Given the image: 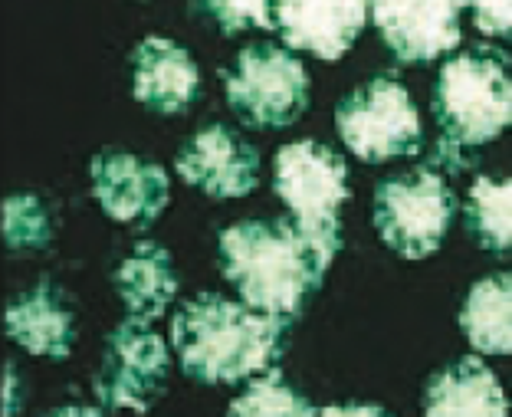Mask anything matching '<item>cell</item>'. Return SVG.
I'll list each match as a JSON object with an SVG mask.
<instances>
[{"mask_svg": "<svg viewBox=\"0 0 512 417\" xmlns=\"http://www.w3.org/2000/svg\"><path fill=\"white\" fill-rule=\"evenodd\" d=\"M342 250V230L319 234L293 217L237 220L220 230V273L256 312L293 322L306 299L319 293L335 253Z\"/></svg>", "mask_w": 512, "mask_h": 417, "instance_id": "1", "label": "cell"}, {"mask_svg": "<svg viewBox=\"0 0 512 417\" xmlns=\"http://www.w3.org/2000/svg\"><path fill=\"white\" fill-rule=\"evenodd\" d=\"M293 322L220 293H197L171 319L181 372L201 385H237L273 372Z\"/></svg>", "mask_w": 512, "mask_h": 417, "instance_id": "2", "label": "cell"}, {"mask_svg": "<svg viewBox=\"0 0 512 417\" xmlns=\"http://www.w3.org/2000/svg\"><path fill=\"white\" fill-rule=\"evenodd\" d=\"M434 119L450 145H486L512 125L509 53L496 46H473L440 66Z\"/></svg>", "mask_w": 512, "mask_h": 417, "instance_id": "3", "label": "cell"}, {"mask_svg": "<svg viewBox=\"0 0 512 417\" xmlns=\"http://www.w3.org/2000/svg\"><path fill=\"white\" fill-rule=\"evenodd\" d=\"M230 112L250 129L279 132L309 106V73L302 60L279 43H250L220 69Z\"/></svg>", "mask_w": 512, "mask_h": 417, "instance_id": "4", "label": "cell"}, {"mask_svg": "<svg viewBox=\"0 0 512 417\" xmlns=\"http://www.w3.org/2000/svg\"><path fill=\"white\" fill-rule=\"evenodd\" d=\"M335 132L348 152L368 165L417 155L424 145V125L411 92L398 79L381 73L348 92L335 106Z\"/></svg>", "mask_w": 512, "mask_h": 417, "instance_id": "5", "label": "cell"}, {"mask_svg": "<svg viewBox=\"0 0 512 417\" xmlns=\"http://www.w3.org/2000/svg\"><path fill=\"white\" fill-rule=\"evenodd\" d=\"M453 214L457 198L434 168H411L378 181L371 207L378 237L407 260L430 257L444 243Z\"/></svg>", "mask_w": 512, "mask_h": 417, "instance_id": "6", "label": "cell"}, {"mask_svg": "<svg viewBox=\"0 0 512 417\" xmlns=\"http://www.w3.org/2000/svg\"><path fill=\"white\" fill-rule=\"evenodd\" d=\"M171 358L165 339L148 319L128 316L106 335L102 358L92 378V395L109 411L145 414L165 395Z\"/></svg>", "mask_w": 512, "mask_h": 417, "instance_id": "7", "label": "cell"}, {"mask_svg": "<svg viewBox=\"0 0 512 417\" xmlns=\"http://www.w3.org/2000/svg\"><path fill=\"white\" fill-rule=\"evenodd\" d=\"M273 191L296 224L319 234L342 230L339 207L352 198L342 155L316 138L279 148L273 158Z\"/></svg>", "mask_w": 512, "mask_h": 417, "instance_id": "8", "label": "cell"}, {"mask_svg": "<svg viewBox=\"0 0 512 417\" xmlns=\"http://www.w3.org/2000/svg\"><path fill=\"white\" fill-rule=\"evenodd\" d=\"M174 171L207 198H247L260 184V152L224 122H211L178 148Z\"/></svg>", "mask_w": 512, "mask_h": 417, "instance_id": "9", "label": "cell"}, {"mask_svg": "<svg viewBox=\"0 0 512 417\" xmlns=\"http://www.w3.org/2000/svg\"><path fill=\"white\" fill-rule=\"evenodd\" d=\"M89 175L99 207L119 224L148 227L165 214L171 181L155 161L138 158L125 148H106L89 161Z\"/></svg>", "mask_w": 512, "mask_h": 417, "instance_id": "10", "label": "cell"}, {"mask_svg": "<svg viewBox=\"0 0 512 417\" xmlns=\"http://www.w3.org/2000/svg\"><path fill=\"white\" fill-rule=\"evenodd\" d=\"M460 14L463 4H404L384 0L371 4V20L381 33L384 46L401 63H430L460 46Z\"/></svg>", "mask_w": 512, "mask_h": 417, "instance_id": "11", "label": "cell"}, {"mask_svg": "<svg viewBox=\"0 0 512 417\" xmlns=\"http://www.w3.org/2000/svg\"><path fill=\"white\" fill-rule=\"evenodd\" d=\"M132 96L148 112L178 115L201 92V69L194 56L168 37H145L132 50Z\"/></svg>", "mask_w": 512, "mask_h": 417, "instance_id": "12", "label": "cell"}, {"mask_svg": "<svg viewBox=\"0 0 512 417\" xmlns=\"http://www.w3.org/2000/svg\"><path fill=\"white\" fill-rule=\"evenodd\" d=\"M368 10L362 0H339V4H302V0H279L276 30L289 50L316 53L319 60H339L358 40Z\"/></svg>", "mask_w": 512, "mask_h": 417, "instance_id": "13", "label": "cell"}, {"mask_svg": "<svg viewBox=\"0 0 512 417\" xmlns=\"http://www.w3.org/2000/svg\"><path fill=\"white\" fill-rule=\"evenodd\" d=\"M7 335L30 355L53 358V362L69 358L76 339V316L63 289L50 276H43L37 286L7 306Z\"/></svg>", "mask_w": 512, "mask_h": 417, "instance_id": "14", "label": "cell"}, {"mask_svg": "<svg viewBox=\"0 0 512 417\" xmlns=\"http://www.w3.org/2000/svg\"><path fill=\"white\" fill-rule=\"evenodd\" d=\"M424 417H509V404L493 368L463 355L427 381Z\"/></svg>", "mask_w": 512, "mask_h": 417, "instance_id": "15", "label": "cell"}, {"mask_svg": "<svg viewBox=\"0 0 512 417\" xmlns=\"http://www.w3.org/2000/svg\"><path fill=\"white\" fill-rule=\"evenodd\" d=\"M115 293H119L128 316L135 319H161L171 299L178 296V273L168 247L155 240H138L132 253L112 273Z\"/></svg>", "mask_w": 512, "mask_h": 417, "instance_id": "16", "label": "cell"}, {"mask_svg": "<svg viewBox=\"0 0 512 417\" xmlns=\"http://www.w3.org/2000/svg\"><path fill=\"white\" fill-rule=\"evenodd\" d=\"M460 329L480 355L512 352V273H490L470 286Z\"/></svg>", "mask_w": 512, "mask_h": 417, "instance_id": "17", "label": "cell"}, {"mask_svg": "<svg viewBox=\"0 0 512 417\" xmlns=\"http://www.w3.org/2000/svg\"><path fill=\"white\" fill-rule=\"evenodd\" d=\"M463 224L483 250L512 253V175L476 178L463 204Z\"/></svg>", "mask_w": 512, "mask_h": 417, "instance_id": "18", "label": "cell"}, {"mask_svg": "<svg viewBox=\"0 0 512 417\" xmlns=\"http://www.w3.org/2000/svg\"><path fill=\"white\" fill-rule=\"evenodd\" d=\"M227 417H316L312 401L289 381L279 368L253 378L240 395L230 401Z\"/></svg>", "mask_w": 512, "mask_h": 417, "instance_id": "19", "label": "cell"}, {"mask_svg": "<svg viewBox=\"0 0 512 417\" xmlns=\"http://www.w3.org/2000/svg\"><path fill=\"white\" fill-rule=\"evenodd\" d=\"M56 220L37 194H10L4 204V240L14 253L46 250L53 243Z\"/></svg>", "mask_w": 512, "mask_h": 417, "instance_id": "20", "label": "cell"}, {"mask_svg": "<svg viewBox=\"0 0 512 417\" xmlns=\"http://www.w3.org/2000/svg\"><path fill=\"white\" fill-rule=\"evenodd\" d=\"M204 10L227 37L243 30H276V4H266V0H214V4H204Z\"/></svg>", "mask_w": 512, "mask_h": 417, "instance_id": "21", "label": "cell"}, {"mask_svg": "<svg viewBox=\"0 0 512 417\" xmlns=\"http://www.w3.org/2000/svg\"><path fill=\"white\" fill-rule=\"evenodd\" d=\"M473 23L486 37L512 40V4L509 0H490V4H473Z\"/></svg>", "mask_w": 512, "mask_h": 417, "instance_id": "22", "label": "cell"}, {"mask_svg": "<svg viewBox=\"0 0 512 417\" xmlns=\"http://www.w3.org/2000/svg\"><path fill=\"white\" fill-rule=\"evenodd\" d=\"M319 417H394V414L378 408V404H332V408L319 411Z\"/></svg>", "mask_w": 512, "mask_h": 417, "instance_id": "23", "label": "cell"}, {"mask_svg": "<svg viewBox=\"0 0 512 417\" xmlns=\"http://www.w3.org/2000/svg\"><path fill=\"white\" fill-rule=\"evenodd\" d=\"M43 417H106L99 408H89V404H63V408H56Z\"/></svg>", "mask_w": 512, "mask_h": 417, "instance_id": "24", "label": "cell"}, {"mask_svg": "<svg viewBox=\"0 0 512 417\" xmlns=\"http://www.w3.org/2000/svg\"><path fill=\"white\" fill-rule=\"evenodd\" d=\"M7 381H10V404H7V417L17 414V368L7 365Z\"/></svg>", "mask_w": 512, "mask_h": 417, "instance_id": "25", "label": "cell"}]
</instances>
